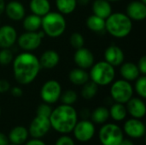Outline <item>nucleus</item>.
I'll list each match as a JSON object with an SVG mask.
<instances>
[{
	"mask_svg": "<svg viewBox=\"0 0 146 145\" xmlns=\"http://www.w3.org/2000/svg\"><path fill=\"white\" fill-rule=\"evenodd\" d=\"M13 74L20 85H29L38 76L40 71L38 58L31 52L25 51L19 54L12 62Z\"/></svg>",
	"mask_w": 146,
	"mask_h": 145,
	"instance_id": "1",
	"label": "nucleus"
},
{
	"mask_svg": "<svg viewBox=\"0 0 146 145\" xmlns=\"http://www.w3.org/2000/svg\"><path fill=\"white\" fill-rule=\"evenodd\" d=\"M50 126L59 133H69L78 121V114L72 105L62 104L52 109L49 117Z\"/></svg>",
	"mask_w": 146,
	"mask_h": 145,
	"instance_id": "2",
	"label": "nucleus"
},
{
	"mask_svg": "<svg viewBox=\"0 0 146 145\" xmlns=\"http://www.w3.org/2000/svg\"><path fill=\"white\" fill-rule=\"evenodd\" d=\"M132 29V20L124 13H112L105 20V30L115 38H126L130 34Z\"/></svg>",
	"mask_w": 146,
	"mask_h": 145,
	"instance_id": "3",
	"label": "nucleus"
},
{
	"mask_svg": "<svg viewBox=\"0 0 146 145\" xmlns=\"http://www.w3.org/2000/svg\"><path fill=\"white\" fill-rule=\"evenodd\" d=\"M66 20L59 12H49L42 17L41 27L45 35L50 38H58L65 32Z\"/></svg>",
	"mask_w": 146,
	"mask_h": 145,
	"instance_id": "4",
	"label": "nucleus"
},
{
	"mask_svg": "<svg viewBox=\"0 0 146 145\" xmlns=\"http://www.w3.org/2000/svg\"><path fill=\"white\" fill-rule=\"evenodd\" d=\"M115 71L114 67L105 61H101L93 64L89 73V77L92 81L98 86H104L111 84L115 79Z\"/></svg>",
	"mask_w": 146,
	"mask_h": 145,
	"instance_id": "5",
	"label": "nucleus"
},
{
	"mask_svg": "<svg viewBox=\"0 0 146 145\" xmlns=\"http://www.w3.org/2000/svg\"><path fill=\"white\" fill-rule=\"evenodd\" d=\"M123 139V131L116 124H105L99 131V140L103 145H119Z\"/></svg>",
	"mask_w": 146,
	"mask_h": 145,
	"instance_id": "6",
	"label": "nucleus"
},
{
	"mask_svg": "<svg viewBox=\"0 0 146 145\" xmlns=\"http://www.w3.org/2000/svg\"><path fill=\"white\" fill-rule=\"evenodd\" d=\"M133 95V88L129 81L119 79L115 81L110 87V96L115 103L125 104Z\"/></svg>",
	"mask_w": 146,
	"mask_h": 145,
	"instance_id": "7",
	"label": "nucleus"
},
{
	"mask_svg": "<svg viewBox=\"0 0 146 145\" xmlns=\"http://www.w3.org/2000/svg\"><path fill=\"white\" fill-rule=\"evenodd\" d=\"M44 32H26L17 38V44L21 49L25 51L31 52L35 50L41 44V41L44 37Z\"/></svg>",
	"mask_w": 146,
	"mask_h": 145,
	"instance_id": "8",
	"label": "nucleus"
},
{
	"mask_svg": "<svg viewBox=\"0 0 146 145\" xmlns=\"http://www.w3.org/2000/svg\"><path fill=\"white\" fill-rule=\"evenodd\" d=\"M62 94V86L60 83L55 79L46 81L41 87L40 97L44 103L52 104L60 99Z\"/></svg>",
	"mask_w": 146,
	"mask_h": 145,
	"instance_id": "9",
	"label": "nucleus"
},
{
	"mask_svg": "<svg viewBox=\"0 0 146 145\" xmlns=\"http://www.w3.org/2000/svg\"><path fill=\"white\" fill-rule=\"evenodd\" d=\"M95 126L92 121L89 120H82L77 121L76 125L73 129L74 138L81 142L86 143L90 141L95 135Z\"/></svg>",
	"mask_w": 146,
	"mask_h": 145,
	"instance_id": "10",
	"label": "nucleus"
},
{
	"mask_svg": "<svg viewBox=\"0 0 146 145\" xmlns=\"http://www.w3.org/2000/svg\"><path fill=\"white\" fill-rule=\"evenodd\" d=\"M50 128L51 126L49 118L36 115L29 126L28 133L33 138H41L48 133Z\"/></svg>",
	"mask_w": 146,
	"mask_h": 145,
	"instance_id": "11",
	"label": "nucleus"
},
{
	"mask_svg": "<svg viewBox=\"0 0 146 145\" xmlns=\"http://www.w3.org/2000/svg\"><path fill=\"white\" fill-rule=\"evenodd\" d=\"M123 131L132 138H141L145 134V126L140 119L133 118L125 122Z\"/></svg>",
	"mask_w": 146,
	"mask_h": 145,
	"instance_id": "12",
	"label": "nucleus"
},
{
	"mask_svg": "<svg viewBox=\"0 0 146 145\" xmlns=\"http://www.w3.org/2000/svg\"><path fill=\"white\" fill-rule=\"evenodd\" d=\"M74 61L78 68L88 69L94 64V56L89 49L82 47L76 50L74 56Z\"/></svg>",
	"mask_w": 146,
	"mask_h": 145,
	"instance_id": "13",
	"label": "nucleus"
},
{
	"mask_svg": "<svg viewBox=\"0 0 146 145\" xmlns=\"http://www.w3.org/2000/svg\"><path fill=\"white\" fill-rule=\"evenodd\" d=\"M17 39L16 30L10 25L0 26V48H10Z\"/></svg>",
	"mask_w": 146,
	"mask_h": 145,
	"instance_id": "14",
	"label": "nucleus"
},
{
	"mask_svg": "<svg viewBox=\"0 0 146 145\" xmlns=\"http://www.w3.org/2000/svg\"><path fill=\"white\" fill-rule=\"evenodd\" d=\"M127 111L133 118L142 119L145 117L146 113L145 104L141 98L132 97L127 103Z\"/></svg>",
	"mask_w": 146,
	"mask_h": 145,
	"instance_id": "15",
	"label": "nucleus"
},
{
	"mask_svg": "<svg viewBox=\"0 0 146 145\" xmlns=\"http://www.w3.org/2000/svg\"><path fill=\"white\" fill-rule=\"evenodd\" d=\"M124 52L120 47L116 45H110L104 51L105 62H107L113 67L121 65L124 62Z\"/></svg>",
	"mask_w": 146,
	"mask_h": 145,
	"instance_id": "16",
	"label": "nucleus"
},
{
	"mask_svg": "<svg viewBox=\"0 0 146 145\" xmlns=\"http://www.w3.org/2000/svg\"><path fill=\"white\" fill-rule=\"evenodd\" d=\"M131 20L143 21L146 18V3L141 1H133L127 7V14Z\"/></svg>",
	"mask_w": 146,
	"mask_h": 145,
	"instance_id": "17",
	"label": "nucleus"
},
{
	"mask_svg": "<svg viewBox=\"0 0 146 145\" xmlns=\"http://www.w3.org/2000/svg\"><path fill=\"white\" fill-rule=\"evenodd\" d=\"M4 12L12 21H21L25 17V8L19 1H10L5 4Z\"/></svg>",
	"mask_w": 146,
	"mask_h": 145,
	"instance_id": "18",
	"label": "nucleus"
},
{
	"mask_svg": "<svg viewBox=\"0 0 146 145\" xmlns=\"http://www.w3.org/2000/svg\"><path fill=\"white\" fill-rule=\"evenodd\" d=\"M39 64L41 68H46V69H51L54 68L60 61L59 54L53 50H45L38 59Z\"/></svg>",
	"mask_w": 146,
	"mask_h": 145,
	"instance_id": "19",
	"label": "nucleus"
},
{
	"mask_svg": "<svg viewBox=\"0 0 146 145\" xmlns=\"http://www.w3.org/2000/svg\"><path fill=\"white\" fill-rule=\"evenodd\" d=\"M28 135V130L26 127L22 126H17L10 130L8 138L11 144L21 145L27 142Z\"/></svg>",
	"mask_w": 146,
	"mask_h": 145,
	"instance_id": "20",
	"label": "nucleus"
},
{
	"mask_svg": "<svg viewBox=\"0 0 146 145\" xmlns=\"http://www.w3.org/2000/svg\"><path fill=\"white\" fill-rule=\"evenodd\" d=\"M120 73H121L122 79L129 82L136 80L139 77V74H140L138 66L131 62L122 63L121 69H120Z\"/></svg>",
	"mask_w": 146,
	"mask_h": 145,
	"instance_id": "21",
	"label": "nucleus"
},
{
	"mask_svg": "<svg viewBox=\"0 0 146 145\" xmlns=\"http://www.w3.org/2000/svg\"><path fill=\"white\" fill-rule=\"evenodd\" d=\"M93 15L106 20L112 14V7L107 0H95L92 3Z\"/></svg>",
	"mask_w": 146,
	"mask_h": 145,
	"instance_id": "22",
	"label": "nucleus"
},
{
	"mask_svg": "<svg viewBox=\"0 0 146 145\" xmlns=\"http://www.w3.org/2000/svg\"><path fill=\"white\" fill-rule=\"evenodd\" d=\"M33 14L43 17L50 11V3L49 0H31L29 3Z\"/></svg>",
	"mask_w": 146,
	"mask_h": 145,
	"instance_id": "23",
	"label": "nucleus"
},
{
	"mask_svg": "<svg viewBox=\"0 0 146 145\" xmlns=\"http://www.w3.org/2000/svg\"><path fill=\"white\" fill-rule=\"evenodd\" d=\"M68 79L70 82L75 85H83L89 80L90 77L89 73L85 69L77 68L69 72Z\"/></svg>",
	"mask_w": 146,
	"mask_h": 145,
	"instance_id": "24",
	"label": "nucleus"
},
{
	"mask_svg": "<svg viewBox=\"0 0 146 145\" xmlns=\"http://www.w3.org/2000/svg\"><path fill=\"white\" fill-rule=\"evenodd\" d=\"M23 27L26 32H38L41 27L42 17L36 15L34 14L29 15L23 19Z\"/></svg>",
	"mask_w": 146,
	"mask_h": 145,
	"instance_id": "25",
	"label": "nucleus"
},
{
	"mask_svg": "<svg viewBox=\"0 0 146 145\" xmlns=\"http://www.w3.org/2000/svg\"><path fill=\"white\" fill-rule=\"evenodd\" d=\"M110 117H111L115 121H121L126 119L127 111L126 106L122 103H115L109 109Z\"/></svg>",
	"mask_w": 146,
	"mask_h": 145,
	"instance_id": "26",
	"label": "nucleus"
},
{
	"mask_svg": "<svg viewBox=\"0 0 146 145\" xmlns=\"http://www.w3.org/2000/svg\"><path fill=\"white\" fill-rule=\"evenodd\" d=\"M86 26L92 32H102L105 30V20L95 15H92L86 20Z\"/></svg>",
	"mask_w": 146,
	"mask_h": 145,
	"instance_id": "27",
	"label": "nucleus"
},
{
	"mask_svg": "<svg viewBox=\"0 0 146 145\" xmlns=\"http://www.w3.org/2000/svg\"><path fill=\"white\" fill-rule=\"evenodd\" d=\"M92 121L96 124H104L110 118V112L106 107L100 106L96 108L91 114Z\"/></svg>",
	"mask_w": 146,
	"mask_h": 145,
	"instance_id": "28",
	"label": "nucleus"
},
{
	"mask_svg": "<svg viewBox=\"0 0 146 145\" xmlns=\"http://www.w3.org/2000/svg\"><path fill=\"white\" fill-rule=\"evenodd\" d=\"M77 0H56V5L59 13L69 15L74 11L77 6Z\"/></svg>",
	"mask_w": 146,
	"mask_h": 145,
	"instance_id": "29",
	"label": "nucleus"
},
{
	"mask_svg": "<svg viewBox=\"0 0 146 145\" xmlns=\"http://www.w3.org/2000/svg\"><path fill=\"white\" fill-rule=\"evenodd\" d=\"M98 85L95 84L93 81H87L82 85L81 89V96L83 98L86 100L92 99L98 93Z\"/></svg>",
	"mask_w": 146,
	"mask_h": 145,
	"instance_id": "30",
	"label": "nucleus"
},
{
	"mask_svg": "<svg viewBox=\"0 0 146 145\" xmlns=\"http://www.w3.org/2000/svg\"><path fill=\"white\" fill-rule=\"evenodd\" d=\"M60 99H61V102L62 103V104L73 105L77 101L78 96H77V93L74 91L67 90L66 91H64L63 93L61 94Z\"/></svg>",
	"mask_w": 146,
	"mask_h": 145,
	"instance_id": "31",
	"label": "nucleus"
},
{
	"mask_svg": "<svg viewBox=\"0 0 146 145\" xmlns=\"http://www.w3.org/2000/svg\"><path fill=\"white\" fill-rule=\"evenodd\" d=\"M135 91L137 94L141 97V98H145L146 97V77L145 75L139 76L136 79L135 83Z\"/></svg>",
	"mask_w": 146,
	"mask_h": 145,
	"instance_id": "32",
	"label": "nucleus"
},
{
	"mask_svg": "<svg viewBox=\"0 0 146 145\" xmlns=\"http://www.w3.org/2000/svg\"><path fill=\"white\" fill-rule=\"evenodd\" d=\"M14 60V55L9 48L2 49L0 50V64L3 66H7L10 64Z\"/></svg>",
	"mask_w": 146,
	"mask_h": 145,
	"instance_id": "33",
	"label": "nucleus"
},
{
	"mask_svg": "<svg viewBox=\"0 0 146 145\" xmlns=\"http://www.w3.org/2000/svg\"><path fill=\"white\" fill-rule=\"evenodd\" d=\"M69 43H70V44L72 45L73 48H74L75 50H78V49H80V48L84 47L85 39H84V37H83V35L81 33L74 32L70 36Z\"/></svg>",
	"mask_w": 146,
	"mask_h": 145,
	"instance_id": "34",
	"label": "nucleus"
},
{
	"mask_svg": "<svg viewBox=\"0 0 146 145\" xmlns=\"http://www.w3.org/2000/svg\"><path fill=\"white\" fill-rule=\"evenodd\" d=\"M51 112H52V109H51L50 105L49 103H41L38 107L37 110H36L37 115L43 116V117H46V118H49L50 117Z\"/></svg>",
	"mask_w": 146,
	"mask_h": 145,
	"instance_id": "35",
	"label": "nucleus"
},
{
	"mask_svg": "<svg viewBox=\"0 0 146 145\" xmlns=\"http://www.w3.org/2000/svg\"><path fill=\"white\" fill-rule=\"evenodd\" d=\"M55 145H75V144L72 138L64 135L56 139Z\"/></svg>",
	"mask_w": 146,
	"mask_h": 145,
	"instance_id": "36",
	"label": "nucleus"
},
{
	"mask_svg": "<svg viewBox=\"0 0 146 145\" xmlns=\"http://www.w3.org/2000/svg\"><path fill=\"white\" fill-rule=\"evenodd\" d=\"M138 68L142 75H145L146 73V56H143L140 57L138 62Z\"/></svg>",
	"mask_w": 146,
	"mask_h": 145,
	"instance_id": "37",
	"label": "nucleus"
},
{
	"mask_svg": "<svg viewBox=\"0 0 146 145\" xmlns=\"http://www.w3.org/2000/svg\"><path fill=\"white\" fill-rule=\"evenodd\" d=\"M10 90V84L6 79H0V93L7 92Z\"/></svg>",
	"mask_w": 146,
	"mask_h": 145,
	"instance_id": "38",
	"label": "nucleus"
},
{
	"mask_svg": "<svg viewBox=\"0 0 146 145\" xmlns=\"http://www.w3.org/2000/svg\"><path fill=\"white\" fill-rule=\"evenodd\" d=\"M10 93L15 97H20L23 95V91L19 86H14V87L10 88Z\"/></svg>",
	"mask_w": 146,
	"mask_h": 145,
	"instance_id": "39",
	"label": "nucleus"
},
{
	"mask_svg": "<svg viewBox=\"0 0 146 145\" xmlns=\"http://www.w3.org/2000/svg\"><path fill=\"white\" fill-rule=\"evenodd\" d=\"M25 145H46L40 138H33L29 141H27Z\"/></svg>",
	"mask_w": 146,
	"mask_h": 145,
	"instance_id": "40",
	"label": "nucleus"
},
{
	"mask_svg": "<svg viewBox=\"0 0 146 145\" xmlns=\"http://www.w3.org/2000/svg\"><path fill=\"white\" fill-rule=\"evenodd\" d=\"M9 140L8 136H6L3 132H0V145H9Z\"/></svg>",
	"mask_w": 146,
	"mask_h": 145,
	"instance_id": "41",
	"label": "nucleus"
},
{
	"mask_svg": "<svg viewBox=\"0 0 146 145\" xmlns=\"http://www.w3.org/2000/svg\"><path fill=\"white\" fill-rule=\"evenodd\" d=\"M80 116L82 117V120H88V118L91 116V113H90L89 109H83L80 112Z\"/></svg>",
	"mask_w": 146,
	"mask_h": 145,
	"instance_id": "42",
	"label": "nucleus"
},
{
	"mask_svg": "<svg viewBox=\"0 0 146 145\" xmlns=\"http://www.w3.org/2000/svg\"><path fill=\"white\" fill-rule=\"evenodd\" d=\"M119 145H134V144L129 139H123Z\"/></svg>",
	"mask_w": 146,
	"mask_h": 145,
	"instance_id": "43",
	"label": "nucleus"
},
{
	"mask_svg": "<svg viewBox=\"0 0 146 145\" xmlns=\"http://www.w3.org/2000/svg\"><path fill=\"white\" fill-rule=\"evenodd\" d=\"M5 9V2L4 0H0V15H2L4 12Z\"/></svg>",
	"mask_w": 146,
	"mask_h": 145,
	"instance_id": "44",
	"label": "nucleus"
},
{
	"mask_svg": "<svg viewBox=\"0 0 146 145\" xmlns=\"http://www.w3.org/2000/svg\"><path fill=\"white\" fill-rule=\"evenodd\" d=\"M90 0H77V3H79L81 5H86L87 3H89Z\"/></svg>",
	"mask_w": 146,
	"mask_h": 145,
	"instance_id": "45",
	"label": "nucleus"
},
{
	"mask_svg": "<svg viewBox=\"0 0 146 145\" xmlns=\"http://www.w3.org/2000/svg\"><path fill=\"white\" fill-rule=\"evenodd\" d=\"M109 2H118V1H121V0H107Z\"/></svg>",
	"mask_w": 146,
	"mask_h": 145,
	"instance_id": "46",
	"label": "nucleus"
},
{
	"mask_svg": "<svg viewBox=\"0 0 146 145\" xmlns=\"http://www.w3.org/2000/svg\"><path fill=\"white\" fill-rule=\"evenodd\" d=\"M141 2H143V3H146V0H140Z\"/></svg>",
	"mask_w": 146,
	"mask_h": 145,
	"instance_id": "47",
	"label": "nucleus"
},
{
	"mask_svg": "<svg viewBox=\"0 0 146 145\" xmlns=\"http://www.w3.org/2000/svg\"><path fill=\"white\" fill-rule=\"evenodd\" d=\"M9 145H16V144H9Z\"/></svg>",
	"mask_w": 146,
	"mask_h": 145,
	"instance_id": "48",
	"label": "nucleus"
},
{
	"mask_svg": "<svg viewBox=\"0 0 146 145\" xmlns=\"http://www.w3.org/2000/svg\"><path fill=\"white\" fill-rule=\"evenodd\" d=\"M0 115H1V109H0Z\"/></svg>",
	"mask_w": 146,
	"mask_h": 145,
	"instance_id": "49",
	"label": "nucleus"
}]
</instances>
